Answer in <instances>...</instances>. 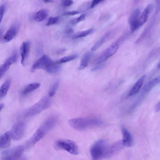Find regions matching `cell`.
Returning a JSON list of instances; mask_svg holds the SVG:
<instances>
[{
	"mask_svg": "<svg viewBox=\"0 0 160 160\" xmlns=\"http://www.w3.org/2000/svg\"><path fill=\"white\" fill-rule=\"evenodd\" d=\"M68 123L73 128L82 131L101 126L103 122L98 118L88 117L72 118Z\"/></svg>",
	"mask_w": 160,
	"mask_h": 160,
	"instance_id": "obj_1",
	"label": "cell"
},
{
	"mask_svg": "<svg viewBox=\"0 0 160 160\" xmlns=\"http://www.w3.org/2000/svg\"><path fill=\"white\" fill-rule=\"evenodd\" d=\"M73 32V30L71 28H68L65 31V32L67 34H70Z\"/></svg>",
	"mask_w": 160,
	"mask_h": 160,
	"instance_id": "obj_35",
	"label": "cell"
},
{
	"mask_svg": "<svg viewBox=\"0 0 160 160\" xmlns=\"http://www.w3.org/2000/svg\"><path fill=\"white\" fill-rule=\"evenodd\" d=\"M158 68H160V61L158 65Z\"/></svg>",
	"mask_w": 160,
	"mask_h": 160,
	"instance_id": "obj_40",
	"label": "cell"
},
{
	"mask_svg": "<svg viewBox=\"0 0 160 160\" xmlns=\"http://www.w3.org/2000/svg\"><path fill=\"white\" fill-rule=\"evenodd\" d=\"M90 152L92 159L98 160L111 157L110 145L104 139H100L92 146Z\"/></svg>",
	"mask_w": 160,
	"mask_h": 160,
	"instance_id": "obj_2",
	"label": "cell"
},
{
	"mask_svg": "<svg viewBox=\"0 0 160 160\" xmlns=\"http://www.w3.org/2000/svg\"><path fill=\"white\" fill-rule=\"evenodd\" d=\"M30 43L29 41L23 42L22 44L20 52L21 57V63L25 66L27 63L30 50Z\"/></svg>",
	"mask_w": 160,
	"mask_h": 160,
	"instance_id": "obj_11",
	"label": "cell"
},
{
	"mask_svg": "<svg viewBox=\"0 0 160 160\" xmlns=\"http://www.w3.org/2000/svg\"><path fill=\"white\" fill-rule=\"evenodd\" d=\"M5 10V7L4 5L1 6L0 8V22H1L2 18H3L4 12Z\"/></svg>",
	"mask_w": 160,
	"mask_h": 160,
	"instance_id": "obj_31",
	"label": "cell"
},
{
	"mask_svg": "<svg viewBox=\"0 0 160 160\" xmlns=\"http://www.w3.org/2000/svg\"><path fill=\"white\" fill-rule=\"evenodd\" d=\"M94 31V29L92 28L84 31L78 32L75 34L73 36L72 38L76 39L86 36L92 33Z\"/></svg>",
	"mask_w": 160,
	"mask_h": 160,
	"instance_id": "obj_25",
	"label": "cell"
},
{
	"mask_svg": "<svg viewBox=\"0 0 160 160\" xmlns=\"http://www.w3.org/2000/svg\"><path fill=\"white\" fill-rule=\"evenodd\" d=\"M18 28L16 26H13L7 31L3 37L4 42H9L13 39L17 34Z\"/></svg>",
	"mask_w": 160,
	"mask_h": 160,
	"instance_id": "obj_17",
	"label": "cell"
},
{
	"mask_svg": "<svg viewBox=\"0 0 160 160\" xmlns=\"http://www.w3.org/2000/svg\"><path fill=\"white\" fill-rule=\"evenodd\" d=\"M115 33L114 31L112 30L108 31L91 48V51H93L96 50L105 42L112 38L114 36Z\"/></svg>",
	"mask_w": 160,
	"mask_h": 160,
	"instance_id": "obj_13",
	"label": "cell"
},
{
	"mask_svg": "<svg viewBox=\"0 0 160 160\" xmlns=\"http://www.w3.org/2000/svg\"><path fill=\"white\" fill-rule=\"evenodd\" d=\"M17 58V53L15 52L11 56L6 59L0 67V78L3 76L4 73L9 69L10 66L16 61Z\"/></svg>",
	"mask_w": 160,
	"mask_h": 160,
	"instance_id": "obj_10",
	"label": "cell"
},
{
	"mask_svg": "<svg viewBox=\"0 0 160 160\" xmlns=\"http://www.w3.org/2000/svg\"><path fill=\"white\" fill-rule=\"evenodd\" d=\"M45 133L39 128L26 142L27 148H30L34 145L43 137Z\"/></svg>",
	"mask_w": 160,
	"mask_h": 160,
	"instance_id": "obj_14",
	"label": "cell"
},
{
	"mask_svg": "<svg viewBox=\"0 0 160 160\" xmlns=\"http://www.w3.org/2000/svg\"><path fill=\"white\" fill-rule=\"evenodd\" d=\"M103 0H93L91 4L90 8H93L99 2Z\"/></svg>",
	"mask_w": 160,
	"mask_h": 160,
	"instance_id": "obj_33",
	"label": "cell"
},
{
	"mask_svg": "<svg viewBox=\"0 0 160 160\" xmlns=\"http://www.w3.org/2000/svg\"><path fill=\"white\" fill-rule=\"evenodd\" d=\"M11 138L10 131H8L1 135L0 138V148L8 147L10 145Z\"/></svg>",
	"mask_w": 160,
	"mask_h": 160,
	"instance_id": "obj_18",
	"label": "cell"
},
{
	"mask_svg": "<svg viewBox=\"0 0 160 160\" xmlns=\"http://www.w3.org/2000/svg\"><path fill=\"white\" fill-rule=\"evenodd\" d=\"M155 110L156 112L160 111V101L156 105L155 107Z\"/></svg>",
	"mask_w": 160,
	"mask_h": 160,
	"instance_id": "obj_34",
	"label": "cell"
},
{
	"mask_svg": "<svg viewBox=\"0 0 160 160\" xmlns=\"http://www.w3.org/2000/svg\"><path fill=\"white\" fill-rule=\"evenodd\" d=\"M124 39V36H122L112 43L98 58L95 61L97 65L102 63L112 56L117 52Z\"/></svg>",
	"mask_w": 160,
	"mask_h": 160,
	"instance_id": "obj_3",
	"label": "cell"
},
{
	"mask_svg": "<svg viewBox=\"0 0 160 160\" xmlns=\"http://www.w3.org/2000/svg\"><path fill=\"white\" fill-rule=\"evenodd\" d=\"M48 15L47 11L44 9L40 10L38 12L34 17V19L37 22H40L44 20Z\"/></svg>",
	"mask_w": 160,
	"mask_h": 160,
	"instance_id": "obj_24",
	"label": "cell"
},
{
	"mask_svg": "<svg viewBox=\"0 0 160 160\" xmlns=\"http://www.w3.org/2000/svg\"><path fill=\"white\" fill-rule=\"evenodd\" d=\"M40 84L38 82H34L27 85L23 90L22 92V95H26L38 88Z\"/></svg>",
	"mask_w": 160,
	"mask_h": 160,
	"instance_id": "obj_22",
	"label": "cell"
},
{
	"mask_svg": "<svg viewBox=\"0 0 160 160\" xmlns=\"http://www.w3.org/2000/svg\"><path fill=\"white\" fill-rule=\"evenodd\" d=\"M59 20V18L58 16L51 17L48 19L46 25L49 26L56 24L58 22Z\"/></svg>",
	"mask_w": 160,
	"mask_h": 160,
	"instance_id": "obj_28",
	"label": "cell"
},
{
	"mask_svg": "<svg viewBox=\"0 0 160 160\" xmlns=\"http://www.w3.org/2000/svg\"><path fill=\"white\" fill-rule=\"evenodd\" d=\"M121 131L122 135V141L124 146L130 147L132 146L133 139L131 133L123 126L121 127Z\"/></svg>",
	"mask_w": 160,
	"mask_h": 160,
	"instance_id": "obj_15",
	"label": "cell"
},
{
	"mask_svg": "<svg viewBox=\"0 0 160 160\" xmlns=\"http://www.w3.org/2000/svg\"><path fill=\"white\" fill-rule=\"evenodd\" d=\"M11 78H8L2 84L0 89V98H3L7 94L11 84Z\"/></svg>",
	"mask_w": 160,
	"mask_h": 160,
	"instance_id": "obj_21",
	"label": "cell"
},
{
	"mask_svg": "<svg viewBox=\"0 0 160 160\" xmlns=\"http://www.w3.org/2000/svg\"><path fill=\"white\" fill-rule=\"evenodd\" d=\"M24 150V147L22 145L6 150L2 153V159L4 160L18 159L22 156Z\"/></svg>",
	"mask_w": 160,
	"mask_h": 160,
	"instance_id": "obj_6",
	"label": "cell"
},
{
	"mask_svg": "<svg viewBox=\"0 0 160 160\" xmlns=\"http://www.w3.org/2000/svg\"><path fill=\"white\" fill-rule=\"evenodd\" d=\"M152 9V5H148L141 13L138 21V28L147 21Z\"/></svg>",
	"mask_w": 160,
	"mask_h": 160,
	"instance_id": "obj_16",
	"label": "cell"
},
{
	"mask_svg": "<svg viewBox=\"0 0 160 160\" xmlns=\"http://www.w3.org/2000/svg\"><path fill=\"white\" fill-rule=\"evenodd\" d=\"M140 0H134L135 2H137L139 1Z\"/></svg>",
	"mask_w": 160,
	"mask_h": 160,
	"instance_id": "obj_41",
	"label": "cell"
},
{
	"mask_svg": "<svg viewBox=\"0 0 160 160\" xmlns=\"http://www.w3.org/2000/svg\"><path fill=\"white\" fill-rule=\"evenodd\" d=\"M54 0H43V2L45 3L51 2Z\"/></svg>",
	"mask_w": 160,
	"mask_h": 160,
	"instance_id": "obj_37",
	"label": "cell"
},
{
	"mask_svg": "<svg viewBox=\"0 0 160 160\" xmlns=\"http://www.w3.org/2000/svg\"><path fill=\"white\" fill-rule=\"evenodd\" d=\"M4 104L3 103H1L0 105V111H1L2 109L4 108Z\"/></svg>",
	"mask_w": 160,
	"mask_h": 160,
	"instance_id": "obj_38",
	"label": "cell"
},
{
	"mask_svg": "<svg viewBox=\"0 0 160 160\" xmlns=\"http://www.w3.org/2000/svg\"><path fill=\"white\" fill-rule=\"evenodd\" d=\"M26 125L22 122L15 123L10 131L12 138L14 141L20 140L23 137L25 130Z\"/></svg>",
	"mask_w": 160,
	"mask_h": 160,
	"instance_id": "obj_7",
	"label": "cell"
},
{
	"mask_svg": "<svg viewBox=\"0 0 160 160\" xmlns=\"http://www.w3.org/2000/svg\"><path fill=\"white\" fill-rule=\"evenodd\" d=\"M157 79L158 82H160V75L157 78Z\"/></svg>",
	"mask_w": 160,
	"mask_h": 160,
	"instance_id": "obj_39",
	"label": "cell"
},
{
	"mask_svg": "<svg viewBox=\"0 0 160 160\" xmlns=\"http://www.w3.org/2000/svg\"><path fill=\"white\" fill-rule=\"evenodd\" d=\"M51 103L52 101L49 98L43 97L28 109L26 112L25 116L29 117L37 114L48 108Z\"/></svg>",
	"mask_w": 160,
	"mask_h": 160,
	"instance_id": "obj_4",
	"label": "cell"
},
{
	"mask_svg": "<svg viewBox=\"0 0 160 160\" xmlns=\"http://www.w3.org/2000/svg\"><path fill=\"white\" fill-rule=\"evenodd\" d=\"M55 145L58 148L67 151L70 153L77 155L79 153L78 149L76 143L73 141L60 139L57 141Z\"/></svg>",
	"mask_w": 160,
	"mask_h": 160,
	"instance_id": "obj_5",
	"label": "cell"
},
{
	"mask_svg": "<svg viewBox=\"0 0 160 160\" xmlns=\"http://www.w3.org/2000/svg\"><path fill=\"white\" fill-rule=\"evenodd\" d=\"M60 64L59 61H52L45 70L50 73H56L60 69Z\"/></svg>",
	"mask_w": 160,
	"mask_h": 160,
	"instance_id": "obj_23",
	"label": "cell"
},
{
	"mask_svg": "<svg viewBox=\"0 0 160 160\" xmlns=\"http://www.w3.org/2000/svg\"><path fill=\"white\" fill-rule=\"evenodd\" d=\"M141 13L140 9L137 8L132 12L129 17L128 22L132 32H134L138 28V21Z\"/></svg>",
	"mask_w": 160,
	"mask_h": 160,
	"instance_id": "obj_9",
	"label": "cell"
},
{
	"mask_svg": "<svg viewBox=\"0 0 160 160\" xmlns=\"http://www.w3.org/2000/svg\"><path fill=\"white\" fill-rule=\"evenodd\" d=\"M57 118L55 116H51L44 121L39 128L45 133L54 127L57 123Z\"/></svg>",
	"mask_w": 160,
	"mask_h": 160,
	"instance_id": "obj_12",
	"label": "cell"
},
{
	"mask_svg": "<svg viewBox=\"0 0 160 160\" xmlns=\"http://www.w3.org/2000/svg\"><path fill=\"white\" fill-rule=\"evenodd\" d=\"M92 55V53L91 52H88L84 54L81 60L80 64L78 67V70L82 69L88 66Z\"/></svg>",
	"mask_w": 160,
	"mask_h": 160,
	"instance_id": "obj_20",
	"label": "cell"
},
{
	"mask_svg": "<svg viewBox=\"0 0 160 160\" xmlns=\"http://www.w3.org/2000/svg\"><path fill=\"white\" fill-rule=\"evenodd\" d=\"M145 77V76H142L136 82L130 90L128 93L129 96L133 95L138 92L142 85Z\"/></svg>",
	"mask_w": 160,
	"mask_h": 160,
	"instance_id": "obj_19",
	"label": "cell"
},
{
	"mask_svg": "<svg viewBox=\"0 0 160 160\" xmlns=\"http://www.w3.org/2000/svg\"><path fill=\"white\" fill-rule=\"evenodd\" d=\"M79 12L76 11L68 12H64L62 15L63 16H72L78 14Z\"/></svg>",
	"mask_w": 160,
	"mask_h": 160,
	"instance_id": "obj_32",
	"label": "cell"
},
{
	"mask_svg": "<svg viewBox=\"0 0 160 160\" xmlns=\"http://www.w3.org/2000/svg\"><path fill=\"white\" fill-rule=\"evenodd\" d=\"M85 15L83 14L77 18H74L71 20L70 21V23L71 24L73 25L76 24L81 21L84 20L85 18Z\"/></svg>",
	"mask_w": 160,
	"mask_h": 160,
	"instance_id": "obj_29",
	"label": "cell"
},
{
	"mask_svg": "<svg viewBox=\"0 0 160 160\" xmlns=\"http://www.w3.org/2000/svg\"><path fill=\"white\" fill-rule=\"evenodd\" d=\"M59 85V82L57 81L54 82L51 87L48 93L49 97L53 96L55 93Z\"/></svg>",
	"mask_w": 160,
	"mask_h": 160,
	"instance_id": "obj_27",
	"label": "cell"
},
{
	"mask_svg": "<svg viewBox=\"0 0 160 160\" xmlns=\"http://www.w3.org/2000/svg\"><path fill=\"white\" fill-rule=\"evenodd\" d=\"M78 56L77 54H73L62 58L59 61L60 63L68 62L76 59Z\"/></svg>",
	"mask_w": 160,
	"mask_h": 160,
	"instance_id": "obj_26",
	"label": "cell"
},
{
	"mask_svg": "<svg viewBox=\"0 0 160 160\" xmlns=\"http://www.w3.org/2000/svg\"><path fill=\"white\" fill-rule=\"evenodd\" d=\"M156 1L158 4L157 9L160 10V0H156Z\"/></svg>",
	"mask_w": 160,
	"mask_h": 160,
	"instance_id": "obj_36",
	"label": "cell"
},
{
	"mask_svg": "<svg viewBox=\"0 0 160 160\" xmlns=\"http://www.w3.org/2000/svg\"><path fill=\"white\" fill-rule=\"evenodd\" d=\"M52 61L47 55H44L34 62L30 71L33 72L36 69H39L46 70Z\"/></svg>",
	"mask_w": 160,
	"mask_h": 160,
	"instance_id": "obj_8",
	"label": "cell"
},
{
	"mask_svg": "<svg viewBox=\"0 0 160 160\" xmlns=\"http://www.w3.org/2000/svg\"><path fill=\"white\" fill-rule=\"evenodd\" d=\"M73 3L72 0H62V5L64 7H67L72 5Z\"/></svg>",
	"mask_w": 160,
	"mask_h": 160,
	"instance_id": "obj_30",
	"label": "cell"
}]
</instances>
